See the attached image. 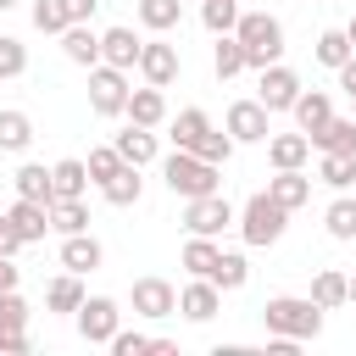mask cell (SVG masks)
Wrapping results in <instances>:
<instances>
[{
  "label": "cell",
  "mask_w": 356,
  "mask_h": 356,
  "mask_svg": "<svg viewBox=\"0 0 356 356\" xmlns=\"http://www.w3.org/2000/svg\"><path fill=\"white\" fill-rule=\"evenodd\" d=\"M261 328L306 345V339L323 334V306H317L312 295H273V300L261 306Z\"/></svg>",
  "instance_id": "1"
},
{
  "label": "cell",
  "mask_w": 356,
  "mask_h": 356,
  "mask_svg": "<svg viewBox=\"0 0 356 356\" xmlns=\"http://www.w3.org/2000/svg\"><path fill=\"white\" fill-rule=\"evenodd\" d=\"M172 150H195V156H206V161L222 167V161L234 156V134H217L211 117H206L200 106H189V111L172 117Z\"/></svg>",
  "instance_id": "2"
},
{
  "label": "cell",
  "mask_w": 356,
  "mask_h": 356,
  "mask_svg": "<svg viewBox=\"0 0 356 356\" xmlns=\"http://www.w3.org/2000/svg\"><path fill=\"white\" fill-rule=\"evenodd\" d=\"M161 178H167V189L178 200H195V195H217L222 189V167L206 161V156H195V150H172L161 161Z\"/></svg>",
  "instance_id": "3"
},
{
  "label": "cell",
  "mask_w": 356,
  "mask_h": 356,
  "mask_svg": "<svg viewBox=\"0 0 356 356\" xmlns=\"http://www.w3.org/2000/svg\"><path fill=\"white\" fill-rule=\"evenodd\" d=\"M234 39L245 44V61H250L256 72H261V67H273V61L284 56V22H278L273 11H239Z\"/></svg>",
  "instance_id": "4"
},
{
  "label": "cell",
  "mask_w": 356,
  "mask_h": 356,
  "mask_svg": "<svg viewBox=\"0 0 356 356\" xmlns=\"http://www.w3.org/2000/svg\"><path fill=\"white\" fill-rule=\"evenodd\" d=\"M284 228H289V206H278L267 189H256V195L245 200V211H239V234H245V245H278Z\"/></svg>",
  "instance_id": "5"
},
{
  "label": "cell",
  "mask_w": 356,
  "mask_h": 356,
  "mask_svg": "<svg viewBox=\"0 0 356 356\" xmlns=\"http://www.w3.org/2000/svg\"><path fill=\"white\" fill-rule=\"evenodd\" d=\"M128 72L122 67H111V61H100V67H89V111L95 117H122L128 111Z\"/></svg>",
  "instance_id": "6"
},
{
  "label": "cell",
  "mask_w": 356,
  "mask_h": 356,
  "mask_svg": "<svg viewBox=\"0 0 356 356\" xmlns=\"http://www.w3.org/2000/svg\"><path fill=\"white\" fill-rule=\"evenodd\" d=\"M234 222H239V211L222 200V189H217V195H195V200H184V228H189V234L217 239V234L234 228Z\"/></svg>",
  "instance_id": "7"
},
{
  "label": "cell",
  "mask_w": 356,
  "mask_h": 356,
  "mask_svg": "<svg viewBox=\"0 0 356 356\" xmlns=\"http://www.w3.org/2000/svg\"><path fill=\"white\" fill-rule=\"evenodd\" d=\"M72 317H78V334H83L89 345H111V334L122 328V306H117L111 295H89Z\"/></svg>",
  "instance_id": "8"
},
{
  "label": "cell",
  "mask_w": 356,
  "mask_h": 356,
  "mask_svg": "<svg viewBox=\"0 0 356 356\" xmlns=\"http://www.w3.org/2000/svg\"><path fill=\"white\" fill-rule=\"evenodd\" d=\"M256 100H261L267 111H295V100H300V72L284 67V61L261 67V78H256Z\"/></svg>",
  "instance_id": "9"
},
{
  "label": "cell",
  "mask_w": 356,
  "mask_h": 356,
  "mask_svg": "<svg viewBox=\"0 0 356 356\" xmlns=\"http://www.w3.org/2000/svg\"><path fill=\"white\" fill-rule=\"evenodd\" d=\"M28 350V300L17 289H0V356Z\"/></svg>",
  "instance_id": "10"
},
{
  "label": "cell",
  "mask_w": 356,
  "mask_h": 356,
  "mask_svg": "<svg viewBox=\"0 0 356 356\" xmlns=\"http://www.w3.org/2000/svg\"><path fill=\"white\" fill-rule=\"evenodd\" d=\"M267 117H273V111H267L261 100H234V106H228V134H234V145H261V139L273 134Z\"/></svg>",
  "instance_id": "11"
},
{
  "label": "cell",
  "mask_w": 356,
  "mask_h": 356,
  "mask_svg": "<svg viewBox=\"0 0 356 356\" xmlns=\"http://www.w3.org/2000/svg\"><path fill=\"white\" fill-rule=\"evenodd\" d=\"M134 312L150 317V323H161V317L178 312V289L167 278H134Z\"/></svg>",
  "instance_id": "12"
},
{
  "label": "cell",
  "mask_w": 356,
  "mask_h": 356,
  "mask_svg": "<svg viewBox=\"0 0 356 356\" xmlns=\"http://www.w3.org/2000/svg\"><path fill=\"white\" fill-rule=\"evenodd\" d=\"M178 312H184L189 323H211V317L222 312V289H217L211 278H189V284L178 289Z\"/></svg>",
  "instance_id": "13"
},
{
  "label": "cell",
  "mask_w": 356,
  "mask_h": 356,
  "mask_svg": "<svg viewBox=\"0 0 356 356\" xmlns=\"http://www.w3.org/2000/svg\"><path fill=\"white\" fill-rule=\"evenodd\" d=\"M139 72H145V83L167 89V83L178 78V44H167V39H145V50H139Z\"/></svg>",
  "instance_id": "14"
},
{
  "label": "cell",
  "mask_w": 356,
  "mask_h": 356,
  "mask_svg": "<svg viewBox=\"0 0 356 356\" xmlns=\"http://www.w3.org/2000/svg\"><path fill=\"white\" fill-rule=\"evenodd\" d=\"M100 261H106V250H100V239H95L89 228H83V234H61V267H67V273L83 278V273H95Z\"/></svg>",
  "instance_id": "15"
},
{
  "label": "cell",
  "mask_w": 356,
  "mask_h": 356,
  "mask_svg": "<svg viewBox=\"0 0 356 356\" xmlns=\"http://www.w3.org/2000/svg\"><path fill=\"white\" fill-rule=\"evenodd\" d=\"M139 50H145V39H139L134 28H106V33H100V61H111V67H122V72L139 67Z\"/></svg>",
  "instance_id": "16"
},
{
  "label": "cell",
  "mask_w": 356,
  "mask_h": 356,
  "mask_svg": "<svg viewBox=\"0 0 356 356\" xmlns=\"http://www.w3.org/2000/svg\"><path fill=\"white\" fill-rule=\"evenodd\" d=\"M267 195H273L278 206H289V211H300V206L312 200V178H306L300 167H278V172L267 178Z\"/></svg>",
  "instance_id": "17"
},
{
  "label": "cell",
  "mask_w": 356,
  "mask_h": 356,
  "mask_svg": "<svg viewBox=\"0 0 356 356\" xmlns=\"http://www.w3.org/2000/svg\"><path fill=\"white\" fill-rule=\"evenodd\" d=\"M122 117L139 122V128H161V122H167V95H161L156 83H145V89L128 95V111H122Z\"/></svg>",
  "instance_id": "18"
},
{
  "label": "cell",
  "mask_w": 356,
  "mask_h": 356,
  "mask_svg": "<svg viewBox=\"0 0 356 356\" xmlns=\"http://www.w3.org/2000/svg\"><path fill=\"white\" fill-rule=\"evenodd\" d=\"M6 217H11V222H17V234H22V239H28V245H39V239H44V234H50V206H44V200H22V195H17V200H11V211H6Z\"/></svg>",
  "instance_id": "19"
},
{
  "label": "cell",
  "mask_w": 356,
  "mask_h": 356,
  "mask_svg": "<svg viewBox=\"0 0 356 356\" xmlns=\"http://www.w3.org/2000/svg\"><path fill=\"white\" fill-rule=\"evenodd\" d=\"M61 56L78 61V67H100V33H95L89 22H72V28L61 33Z\"/></svg>",
  "instance_id": "20"
},
{
  "label": "cell",
  "mask_w": 356,
  "mask_h": 356,
  "mask_svg": "<svg viewBox=\"0 0 356 356\" xmlns=\"http://www.w3.org/2000/svg\"><path fill=\"white\" fill-rule=\"evenodd\" d=\"M312 300H317L323 312H339V306H350V273H339V267H323V273L312 278Z\"/></svg>",
  "instance_id": "21"
},
{
  "label": "cell",
  "mask_w": 356,
  "mask_h": 356,
  "mask_svg": "<svg viewBox=\"0 0 356 356\" xmlns=\"http://www.w3.org/2000/svg\"><path fill=\"white\" fill-rule=\"evenodd\" d=\"M328 117H334V100H328L323 89H300V100H295V128L312 139V134H317Z\"/></svg>",
  "instance_id": "22"
},
{
  "label": "cell",
  "mask_w": 356,
  "mask_h": 356,
  "mask_svg": "<svg viewBox=\"0 0 356 356\" xmlns=\"http://www.w3.org/2000/svg\"><path fill=\"white\" fill-rule=\"evenodd\" d=\"M50 184H56V200H78L95 178H89V161L67 156V161H56V167H50Z\"/></svg>",
  "instance_id": "23"
},
{
  "label": "cell",
  "mask_w": 356,
  "mask_h": 356,
  "mask_svg": "<svg viewBox=\"0 0 356 356\" xmlns=\"http://www.w3.org/2000/svg\"><path fill=\"white\" fill-rule=\"evenodd\" d=\"M100 195L111 200V206H139V195H145V178H139V167L134 161H122L106 184H100Z\"/></svg>",
  "instance_id": "24"
},
{
  "label": "cell",
  "mask_w": 356,
  "mask_h": 356,
  "mask_svg": "<svg viewBox=\"0 0 356 356\" xmlns=\"http://www.w3.org/2000/svg\"><path fill=\"white\" fill-rule=\"evenodd\" d=\"M317 150H334V156H356V117H328L317 134H312Z\"/></svg>",
  "instance_id": "25"
},
{
  "label": "cell",
  "mask_w": 356,
  "mask_h": 356,
  "mask_svg": "<svg viewBox=\"0 0 356 356\" xmlns=\"http://www.w3.org/2000/svg\"><path fill=\"white\" fill-rule=\"evenodd\" d=\"M306 156H312V139L306 134H273L267 139V161L273 167H306Z\"/></svg>",
  "instance_id": "26"
},
{
  "label": "cell",
  "mask_w": 356,
  "mask_h": 356,
  "mask_svg": "<svg viewBox=\"0 0 356 356\" xmlns=\"http://www.w3.org/2000/svg\"><path fill=\"white\" fill-rule=\"evenodd\" d=\"M11 184H17V195H22V200H44V206L56 200V184H50V167H39V161H22Z\"/></svg>",
  "instance_id": "27"
},
{
  "label": "cell",
  "mask_w": 356,
  "mask_h": 356,
  "mask_svg": "<svg viewBox=\"0 0 356 356\" xmlns=\"http://www.w3.org/2000/svg\"><path fill=\"white\" fill-rule=\"evenodd\" d=\"M217 256H222V245H211L206 234H189V245H184V273L189 278H211V267H217Z\"/></svg>",
  "instance_id": "28"
},
{
  "label": "cell",
  "mask_w": 356,
  "mask_h": 356,
  "mask_svg": "<svg viewBox=\"0 0 356 356\" xmlns=\"http://www.w3.org/2000/svg\"><path fill=\"white\" fill-rule=\"evenodd\" d=\"M28 145H33V117L28 111H0V150L22 156Z\"/></svg>",
  "instance_id": "29"
},
{
  "label": "cell",
  "mask_w": 356,
  "mask_h": 356,
  "mask_svg": "<svg viewBox=\"0 0 356 356\" xmlns=\"http://www.w3.org/2000/svg\"><path fill=\"white\" fill-rule=\"evenodd\" d=\"M312 56H317L323 67H334V72H339V67H345V61L356 56V44H350V33H345V28H328V33H317Z\"/></svg>",
  "instance_id": "30"
},
{
  "label": "cell",
  "mask_w": 356,
  "mask_h": 356,
  "mask_svg": "<svg viewBox=\"0 0 356 356\" xmlns=\"http://www.w3.org/2000/svg\"><path fill=\"white\" fill-rule=\"evenodd\" d=\"M117 150H122V161L145 167V161H156V134L139 128V122H128V134H117Z\"/></svg>",
  "instance_id": "31"
},
{
  "label": "cell",
  "mask_w": 356,
  "mask_h": 356,
  "mask_svg": "<svg viewBox=\"0 0 356 356\" xmlns=\"http://www.w3.org/2000/svg\"><path fill=\"white\" fill-rule=\"evenodd\" d=\"M89 295H83V284H78V273H61V278H50V289H44V306L50 312H78Z\"/></svg>",
  "instance_id": "32"
},
{
  "label": "cell",
  "mask_w": 356,
  "mask_h": 356,
  "mask_svg": "<svg viewBox=\"0 0 356 356\" xmlns=\"http://www.w3.org/2000/svg\"><path fill=\"white\" fill-rule=\"evenodd\" d=\"M250 61H245V44L234 39V33H217V50H211V72L217 78H234V72H245Z\"/></svg>",
  "instance_id": "33"
},
{
  "label": "cell",
  "mask_w": 356,
  "mask_h": 356,
  "mask_svg": "<svg viewBox=\"0 0 356 356\" xmlns=\"http://www.w3.org/2000/svg\"><path fill=\"white\" fill-rule=\"evenodd\" d=\"M50 228H56V234H83V228H89L83 195H78V200H50Z\"/></svg>",
  "instance_id": "34"
},
{
  "label": "cell",
  "mask_w": 356,
  "mask_h": 356,
  "mask_svg": "<svg viewBox=\"0 0 356 356\" xmlns=\"http://www.w3.org/2000/svg\"><path fill=\"white\" fill-rule=\"evenodd\" d=\"M211 284H217V289H245V284H250V261H245L239 250H222L217 267H211Z\"/></svg>",
  "instance_id": "35"
},
{
  "label": "cell",
  "mask_w": 356,
  "mask_h": 356,
  "mask_svg": "<svg viewBox=\"0 0 356 356\" xmlns=\"http://www.w3.org/2000/svg\"><path fill=\"white\" fill-rule=\"evenodd\" d=\"M317 178H323L328 189H356V156H334V150H323Z\"/></svg>",
  "instance_id": "36"
},
{
  "label": "cell",
  "mask_w": 356,
  "mask_h": 356,
  "mask_svg": "<svg viewBox=\"0 0 356 356\" xmlns=\"http://www.w3.org/2000/svg\"><path fill=\"white\" fill-rule=\"evenodd\" d=\"M178 17H184V0H139V22H145L150 33L178 28Z\"/></svg>",
  "instance_id": "37"
},
{
  "label": "cell",
  "mask_w": 356,
  "mask_h": 356,
  "mask_svg": "<svg viewBox=\"0 0 356 356\" xmlns=\"http://www.w3.org/2000/svg\"><path fill=\"white\" fill-rule=\"evenodd\" d=\"M323 228L334 239H356V195H339L328 211H323Z\"/></svg>",
  "instance_id": "38"
},
{
  "label": "cell",
  "mask_w": 356,
  "mask_h": 356,
  "mask_svg": "<svg viewBox=\"0 0 356 356\" xmlns=\"http://www.w3.org/2000/svg\"><path fill=\"white\" fill-rule=\"evenodd\" d=\"M200 22H206L211 33H234V22H239V0H200Z\"/></svg>",
  "instance_id": "39"
},
{
  "label": "cell",
  "mask_w": 356,
  "mask_h": 356,
  "mask_svg": "<svg viewBox=\"0 0 356 356\" xmlns=\"http://www.w3.org/2000/svg\"><path fill=\"white\" fill-rule=\"evenodd\" d=\"M33 28H39V33H67L72 17H67L61 0H33Z\"/></svg>",
  "instance_id": "40"
},
{
  "label": "cell",
  "mask_w": 356,
  "mask_h": 356,
  "mask_svg": "<svg viewBox=\"0 0 356 356\" xmlns=\"http://www.w3.org/2000/svg\"><path fill=\"white\" fill-rule=\"evenodd\" d=\"M22 72H28V44L0 33V78H22Z\"/></svg>",
  "instance_id": "41"
},
{
  "label": "cell",
  "mask_w": 356,
  "mask_h": 356,
  "mask_svg": "<svg viewBox=\"0 0 356 356\" xmlns=\"http://www.w3.org/2000/svg\"><path fill=\"white\" fill-rule=\"evenodd\" d=\"M117 167H122V150H117V145H100V150H89V178H95V184H106Z\"/></svg>",
  "instance_id": "42"
},
{
  "label": "cell",
  "mask_w": 356,
  "mask_h": 356,
  "mask_svg": "<svg viewBox=\"0 0 356 356\" xmlns=\"http://www.w3.org/2000/svg\"><path fill=\"white\" fill-rule=\"evenodd\" d=\"M111 350H117V356H145V350H150V334H139V328H117V334H111Z\"/></svg>",
  "instance_id": "43"
},
{
  "label": "cell",
  "mask_w": 356,
  "mask_h": 356,
  "mask_svg": "<svg viewBox=\"0 0 356 356\" xmlns=\"http://www.w3.org/2000/svg\"><path fill=\"white\" fill-rule=\"evenodd\" d=\"M22 245H28V239H22V234H17V222H11L6 211H0V256H17Z\"/></svg>",
  "instance_id": "44"
},
{
  "label": "cell",
  "mask_w": 356,
  "mask_h": 356,
  "mask_svg": "<svg viewBox=\"0 0 356 356\" xmlns=\"http://www.w3.org/2000/svg\"><path fill=\"white\" fill-rule=\"evenodd\" d=\"M61 6H67V17H72V22H89V17L100 11V0H61Z\"/></svg>",
  "instance_id": "45"
},
{
  "label": "cell",
  "mask_w": 356,
  "mask_h": 356,
  "mask_svg": "<svg viewBox=\"0 0 356 356\" xmlns=\"http://www.w3.org/2000/svg\"><path fill=\"white\" fill-rule=\"evenodd\" d=\"M339 89H345V95H350V100H356V56H350V61H345V67H339Z\"/></svg>",
  "instance_id": "46"
},
{
  "label": "cell",
  "mask_w": 356,
  "mask_h": 356,
  "mask_svg": "<svg viewBox=\"0 0 356 356\" xmlns=\"http://www.w3.org/2000/svg\"><path fill=\"white\" fill-rule=\"evenodd\" d=\"M0 289H17V267H11V256H0Z\"/></svg>",
  "instance_id": "47"
},
{
  "label": "cell",
  "mask_w": 356,
  "mask_h": 356,
  "mask_svg": "<svg viewBox=\"0 0 356 356\" xmlns=\"http://www.w3.org/2000/svg\"><path fill=\"white\" fill-rule=\"evenodd\" d=\"M345 33H350V44H356V17H350V22H345Z\"/></svg>",
  "instance_id": "48"
},
{
  "label": "cell",
  "mask_w": 356,
  "mask_h": 356,
  "mask_svg": "<svg viewBox=\"0 0 356 356\" xmlns=\"http://www.w3.org/2000/svg\"><path fill=\"white\" fill-rule=\"evenodd\" d=\"M350 306H356V278H350Z\"/></svg>",
  "instance_id": "49"
},
{
  "label": "cell",
  "mask_w": 356,
  "mask_h": 356,
  "mask_svg": "<svg viewBox=\"0 0 356 356\" xmlns=\"http://www.w3.org/2000/svg\"><path fill=\"white\" fill-rule=\"evenodd\" d=\"M11 6H17V0H0V11H11Z\"/></svg>",
  "instance_id": "50"
}]
</instances>
